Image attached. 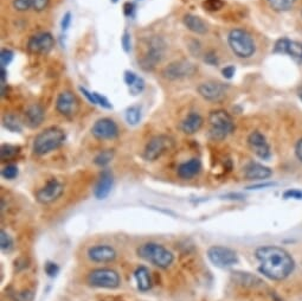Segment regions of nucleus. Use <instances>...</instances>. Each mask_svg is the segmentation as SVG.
Returning a JSON list of instances; mask_svg holds the SVG:
<instances>
[{"label":"nucleus","instance_id":"obj_44","mask_svg":"<svg viewBox=\"0 0 302 301\" xmlns=\"http://www.w3.org/2000/svg\"><path fill=\"white\" fill-rule=\"evenodd\" d=\"M235 72H236V69H235L234 65H228V67H225L222 70L223 76L228 80L232 79V77H234V75H235Z\"/></svg>","mask_w":302,"mask_h":301},{"label":"nucleus","instance_id":"obj_17","mask_svg":"<svg viewBox=\"0 0 302 301\" xmlns=\"http://www.w3.org/2000/svg\"><path fill=\"white\" fill-rule=\"evenodd\" d=\"M88 258L96 264H109L115 261L116 250L111 246L108 244H98L92 246L88 249Z\"/></svg>","mask_w":302,"mask_h":301},{"label":"nucleus","instance_id":"obj_18","mask_svg":"<svg viewBox=\"0 0 302 301\" xmlns=\"http://www.w3.org/2000/svg\"><path fill=\"white\" fill-rule=\"evenodd\" d=\"M275 53H287L292 59L297 62H302V43L290 41L288 38H281L274 46Z\"/></svg>","mask_w":302,"mask_h":301},{"label":"nucleus","instance_id":"obj_8","mask_svg":"<svg viewBox=\"0 0 302 301\" xmlns=\"http://www.w3.org/2000/svg\"><path fill=\"white\" fill-rule=\"evenodd\" d=\"M197 70H198V68H197L195 63L187 60H179L166 65L162 69L161 76L168 81H178L192 77L196 74Z\"/></svg>","mask_w":302,"mask_h":301},{"label":"nucleus","instance_id":"obj_35","mask_svg":"<svg viewBox=\"0 0 302 301\" xmlns=\"http://www.w3.org/2000/svg\"><path fill=\"white\" fill-rule=\"evenodd\" d=\"M145 89V81L144 79L138 76V79L135 80V82L129 86V92L131 95H139L141 94L142 91Z\"/></svg>","mask_w":302,"mask_h":301},{"label":"nucleus","instance_id":"obj_15","mask_svg":"<svg viewBox=\"0 0 302 301\" xmlns=\"http://www.w3.org/2000/svg\"><path fill=\"white\" fill-rule=\"evenodd\" d=\"M56 109L65 118H72L79 110V101L76 96L69 90L62 91L57 98Z\"/></svg>","mask_w":302,"mask_h":301},{"label":"nucleus","instance_id":"obj_30","mask_svg":"<svg viewBox=\"0 0 302 301\" xmlns=\"http://www.w3.org/2000/svg\"><path fill=\"white\" fill-rule=\"evenodd\" d=\"M113 158H114L113 150L111 149L102 150V152H100L98 156L95 157L94 163L98 166H101V167H104V166H107L111 160H113Z\"/></svg>","mask_w":302,"mask_h":301},{"label":"nucleus","instance_id":"obj_11","mask_svg":"<svg viewBox=\"0 0 302 301\" xmlns=\"http://www.w3.org/2000/svg\"><path fill=\"white\" fill-rule=\"evenodd\" d=\"M64 192V186L60 180L55 178L46 181L44 186L38 189L36 192V199L41 204H51L60 198Z\"/></svg>","mask_w":302,"mask_h":301},{"label":"nucleus","instance_id":"obj_14","mask_svg":"<svg viewBox=\"0 0 302 301\" xmlns=\"http://www.w3.org/2000/svg\"><path fill=\"white\" fill-rule=\"evenodd\" d=\"M197 90L201 98L210 102L220 101L226 95L225 84L216 82V81H207V82L200 83Z\"/></svg>","mask_w":302,"mask_h":301},{"label":"nucleus","instance_id":"obj_34","mask_svg":"<svg viewBox=\"0 0 302 301\" xmlns=\"http://www.w3.org/2000/svg\"><path fill=\"white\" fill-rule=\"evenodd\" d=\"M14 53L12 50L10 49H3L2 52H0V67L5 68L9 65L13 60Z\"/></svg>","mask_w":302,"mask_h":301},{"label":"nucleus","instance_id":"obj_22","mask_svg":"<svg viewBox=\"0 0 302 301\" xmlns=\"http://www.w3.org/2000/svg\"><path fill=\"white\" fill-rule=\"evenodd\" d=\"M44 118V109L40 105H32L25 110L24 120L26 126L30 127V128H37V127H40L43 123Z\"/></svg>","mask_w":302,"mask_h":301},{"label":"nucleus","instance_id":"obj_5","mask_svg":"<svg viewBox=\"0 0 302 301\" xmlns=\"http://www.w3.org/2000/svg\"><path fill=\"white\" fill-rule=\"evenodd\" d=\"M230 49L239 59H249L256 51V45L251 34L246 30L234 29L228 36Z\"/></svg>","mask_w":302,"mask_h":301},{"label":"nucleus","instance_id":"obj_24","mask_svg":"<svg viewBox=\"0 0 302 301\" xmlns=\"http://www.w3.org/2000/svg\"><path fill=\"white\" fill-rule=\"evenodd\" d=\"M134 277L137 281L138 289L140 292H148L152 288V276H150L149 269L145 266H140L135 269Z\"/></svg>","mask_w":302,"mask_h":301},{"label":"nucleus","instance_id":"obj_46","mask_svg":"<svg viewBox=\"0 0 302 301\" xmlns=\"http://www.w3.org/2000/svg\"><path fill=\"white\" fill-rule=\"evenodd\" d=\"M80 90L82 94L86 96V98L89 100V102L92 103V105H96V100H95V96H94V92H90L89 90H87L86 88L83 87H80Z\"/></svg>","mask_w":302,"mask_h":301},{"label":"nucleus","instance_id":"obj_1","mask_svg":"<svg viewBox=\"0 0 302 301\" xmlns=\"http://www.w3.org/2000/svg\"><path fill=\"white\" fill-rule=\"evenodd\" d=\"M259 262V272L274 281L287 279L295 268L292 255L284 248L276 246L259 247L255 252Z\"/></svg>","mask_w":302,"mask_h":301},{"label":"nucleus","instance_id":"obj_21","mask_svg":"<svg viewBox=\"0 0 302 301\" xmlns=\"http://www.w3.org/2000/svg\"><path fill=\"white\" fill-rule=\"evenodd\" d=\"M201 170V161L198 158H192L188 161H185V163L180 164L178 166V176L180 177L181 179L190 180L198 175Z\"/></svg>","mask_w":302,"mask_h":301},{"label":"nucleus","instance_id":"obj_10","mask_svg":"<svg viewBox=\"0 0 302 301\" xmlns=\"http://www.w3.org/2000/svg\"><path fill=\"white\" fill-rule=\"evenodd\" d=\"M174 146V140L168 136H156L147 142L145 150H144V158L147 161H154L159 158L167 153L169 149H172Z\"/></svg>","mask_w":302,"mask_h":301},{"label":"nucleus","instance_id":"obj_27","mask_svg":"<svg viewBox=\"0 0 302 301\" xmlns=\"http://www.w3.org/2000/svg\"><path fill=\"white\" fill-rule=\"evenodd\" d=\"M19 149L21 148H19L18 146L4 144L2 146V149H0V158H2V161H9L14 159L19 154V152H21Z\"/></svg>","mask_w":302,"mask_h":301},{"label":"nucleus","instance_id":"obj_39","mask_svg":"<svg viewBox=\"0 0 302 301\" xmlns=\"http://www.w3.org/2000/svg\"><path fill=\"white\" fill-rule=\"evenodd\" d=\"M50 0H32V9L37 12H42L49 6Z\"/></svg>","mask_w":302,"mask_h":301},{"label":"nucleus","instance_id":"obj_4","mask_svg":"<svg viewBox=\"0 0 302 301\" xmlns=\"http://www.w3.org/2000/svg\"><path fill=\"white\" fill-rule=\"evenodd\" d=\"M209 134L212 140L222 141L235 130V122L226 110H212L209 115Z\"/></svg>","mask_w":302,"mask_h":301},{"label":"nucleus","instance_id":"obj_20","mask_svg":"<svg viewBox=\"0 0 302 301\" xmlns=\"http://www.w3.org/2000/svg\"><path fill=\"white\" fill-rule=\"evenodd\" d=\"M272 175V170L258 163H249L244 168V176L248 180H266Z\"/></svg>","mask_w":302,"mask_h":301},{"label":"nucleus","instance_id":"obj_50","mask_svg":"<svg viewBox=\"0 0 302 301\" xmlns=\"http://www.w3.org/2000/svg\"><path fill=\"white\" fill-rule=\"evenodd\" d=\"M297 95H299V99L302 101V87L299 88V90H297Z\"/></svg>","mask_w":302,"mask_h":301},{"label":"nucleus","instance_id":"obj_42","mask_svg":"<svg viewBox=\"0 0 302 301\" xmlns=\"http://www.w3.org/2000/svg\"><path fill=\"white\" fill-rule=\"evenodd\" d=\"M123 77H125V82L128 87L131 86V84L135 82V80L138 79L137 74H135V72H133V71H130V70L125 71V76H123Z\"/></svg>","mask_w":302,"mask_h":301},{"label":"nucleus","instance_id":"obj_2","mask_svg":"<svg viewBox=\"0 0 302 301\" xmlns=\"http://www.w3.org/2000/svg\"><path fill=\"white\" fill-rule=\"evenodd\" d=\"M137 253L139 257H141L142 260L149 262V264H152L156 267L161 269H167L168 267H171L174 261V255L172 252H169L162 244L154 242H148L141 244L138 248Z\"/></svg>","mask_w":302,"mask_h":301},{"label":"nucleus","instance_id":"obj_6","mask_svg":"<svg viewBox=\"0 0 302 301\" xmlns=\"http://www.w3.org/2000/svg\"><path fill=\"white\" fill-rule=\"evenodd\" d=\"M166 44L165 42L159 37L150 38L148 43L146 44V49L141 59H139L141 68L146 71L153 70L165 57Z\"/></svg>","mask_w":302,"mask_h":301},{"label":"nucleus","instance_id":"obj_23","mask_svg":"<svg viewBox=\"0 0 302 301\" xmlns=\"http://www.w3.org/2000/svg\"><path fill=\"white\" fill-rule=\"evenodd\" d=\"M203 118L200 117V114L196 113V111H192L190 113L186 118L181 121L180 128L185 134H195L198 132L203 126Z\"/></svg>","mask_w":302,"mask_h":301},{"label":"nucleus","instance_id":"obj_41","mask_svg":"<svg viewBox=\"0 0 302 301\" xmlns=\"http://www.w3.org/2000/svg\"><path fill=\"white\" fill-rule=\"evenodd\" d=\"M121 44H122V48L125 50L126 52H129L131 46H130V36L129 33H123V36L121 38Z\"/></svg>","mask_w":302,"mask_h":301},{"label":"nucleus","instance_id":"obj_26","mask_svg":"<svg viewBox=\"0 0 302 301\" xmlns=\"http://www.w3.org/2000/svg\"><path fill=\"white\" fill-rule=\"evenodd\" d=\"M3 126L10 132L21 133L23 129V125L17 115L14 114H5L3 118Z\"/></svg>","mask_w":302,"mask_h":301},{"label":"nucleus","instance_id":"obj_43","mask_svg":"<svg viewBox=\"0 0 302 301\" xmlns=\"http://www.w3.org/2000/svg\"><path fill=\"white\" fill-rule=\"evenodd\" d=\"M71 24V13L70 12H67L63 15V19H62L61 22V26H62V30L65 31L69 29V26Z\"/></svg>","mask_w":302,"mask_h":301},{"label":"nucleus","instance_id":"obj_3","mask_svg":"<svg viewBox=\"0 0 302 301\" xmlns=\"http://www.w3.org/2000/svg\"><path fill=\"white\" fill-rule=\"evenodd\" d=\"M65 141V133L60 127L52 126L45 128L34 138L32 149L37 156H45L60 148Z\"/></svg>","mask_w":302,"mask_h":301},{"label":"nucleus","instance_id":"obj_25","mask_svg":"<svg viewBox=\"0 0 302 301\" xmlns=\"http://www.w3.org/2000/svg\"><path fill=\"white\" fill-rule=\"evenodd\" d=\"M184 25L196 34H205L207 32V25L203 19L196 14H185L183 18Z\"/></svg>","mask_w":302,"mask_h":301},{"label":"nucleus","instance_id":"obj_19","mask_svg":"<svg viewBox=\"0 0 302 301\" xmlns=\"http://www.w3.org/2000/svg\"><path fill=\"white\" fill-rule=\"evenodd\" d=\"M114 185V177L109 170H103L99 177L98 183L94 187V196L96 199L103 200L106 199L111 192Z\"/></svg>","mask_w":302,"mask_h":301},{"label":"nucleus","instance_id":"obj_36","mask_svg":"<svg viewBox=\"0 0 302 301\" xmlns=\"http://www.w3.org/2000/svg\"><path fill=\"white\" fill-rule=\"evenodd\" d=\"M44 271L49 277H56L58 273H60V266L55 264V262L48 261L44 266Z\"/></svg>","mask_w":302,"mask_h":301},{"label":"nucleus","instance_id":"obj_48","mask_svg":"<svg viewBox=\"0 0 302 301\" xmlns=\"http://www.w3.org/2000/svg\"><path fill=\"white\" fill-rule=\"evenodd\" d=\"M134 11V5L131 3H126L125 6H123V12H125L126 15H131V13H133Z\"/></svg>","mask_w":302,"mask_h":301},{"label":"nucleus","instance_id":"obj_49","mask_svg":"<svg viewBox=\"0 0 302 301\" xmlns=\"http://www.w3.org/2000/svg\"><path fill=\"white\" fill-rule=\"evenodd\" d=\"M274 183H265V184H257V185H253V186L248 187L249 190H259V189H266L269 186H274Z\"/></svg>","mask_w":302,"mask_h":301},{"label":"nucleus","instance_id":"obj_16","mask_svg":"<svg viewBox=\"0 0 302 301\" xmlns=\"http://www.w3.org/2000/svg\"><path fill=\"white\" fill-rule=\"evenodd\" d=\"M248 144H249L250 149L256 154V156L262 160H268L272 157V150L270 146L267 141L266 137L261 132L255 130L248 138Z\"/></svg>","mask_w":302,"mask_h":301},{"label":"nucleus","instance_id":"obj_37","mask_svg":"<svg viewBox=\"0 0 302 301\" xmlns=\"http://www.w3.org/2000/svg\"><path fill=\"white\" fill-rule=\"evenodd\" d=\"M13 7L19 12H25L32 7V0H13Z\"/></svg>","mask_w":302,"mask_h":301},{"label":"nucleus","instance_id":"obj_51","mask_svg":"<svg viewBox=\"0 0 302 301\" xmlns=\"http://www.w3.org/2000/svg\"><path fill=\"white\" fill-rule=\"evenodd\" d=\"M110 301H115V300H110Z\"/></svg>","mask_w":302,"mask_h":301},{"label":"nucleus","instance_id":"obj_12","mask_svg":"<svg viewBox=\"0 0 302 301\" xmlns=\"http://www.w3.org/2000/svg\"><path fill=\"white\" fill-rule=\"evenodd\" d=\"M55 46V38L49 32H40L30 37L28 49L34 55H46Z\"/></svg>","mask_w":302,"mask_h":301},{"label":"nucleus","instance_id":"obj_28","mask_svg":"<svg viewBox=\"0 0 302 301\" xmlns=\"http://www.w3.org/2000/svg\"><path fill=\"white\" fill-rule=\"evenodd\" d=\"M269 4V6L272 7L274 11L277 12H286L289 11L295 4V0H267Z\"/></svg>","mask_w":302,"mask_h":301},{"label":"nucleus","instance_id":"obj_45","mask_svg":"<svg viewBox=\"0 0 302 301\" xmlns=\"http://www.w3.org/2000/svg\"><path fill=\"white\" fill-rule=\"evenodd\" d=\"M204 61L206 62L207 64H210V65H216L217 63H218V60H217L216 53H215V52H212V51L207 52L206 55H205Z\"/></svg>","mask_w":302,"mask_h":301},{"label":"nucleus","instance_id":"obj_33","mask_svg":"<svg viewBox=\"0 0 302 301\" xmlns=\"http://www.w3.org/2000/svg\"><path fill=\"white\" fill-rule=\"evenodd\" d=\"M224 6H225V3L223 0H204L203 2V7L206 11H210V12L222 10Z\"/></svg>","mask_w":302,"mask_h":301},{"label":"nucleus","instance_id":"obj_29","mask_svg":"<svg viewBox=\"0 0 302 301\" xmlns=\"http://www.w3.org/2000/svg\"><path fill=\"white\" fill-rule=\"evenodd\" d=\"M126 120L130 126L138 125L141 120V110L140 107L131 106L126 110Z\"/></svg>","mask_w":302,"mask_h":301},{"label":"nucleus","instance_id":"obj_9","mask_svg":"<svg viewBox=\"0 0 302 301\" xmlns=\"http://www.w3.org/2000/svg\"><path fill=\"white\" fill-rule=\"evenodd\" d=\"M207 258L216 267L230 268L238 264V255L234 249L224 246H212L207 249Z\"/></svg>","mask_w":302,"mask_h":301},{"label":"nucleus","instance_id":"obj_40","mask_svg":"<svg viewBox=\"0 0 302 301\" xmlns=\"http://www.w3.org/2000/svg\"><path fill=\"white\" fill-rule=\"evenodd\" d=\"M285 199H302V191L297 190V189H290V190H287L284 194Z\"/></svg>","mask_w":302,"mask_h":301},{"label":"nucleus","instance_id":"obj_47","mask_svg":"<svg viewBox=\"0 0 302 301\" xmlns=\"http://www.w3.org/2000/svg\"><path fill=\"white\" fill-rule=\"evenodd\" d=\"M295 154H296L297 159H299L301 161V163H302V139H300V140L296 142V145H295Z\"/></svg>","mask_w":302,"mask_h":301},{"label":"nucleus","instance_id":"obj_38","mask_svg":"<svg viewBox=\"0 0 302 301\" xmlns=\"http://www.w3.org/2000/svg\"><path fill=\"white\" fill-rule=\"evenodd\" d=\"M94 96H95V100H96V105H100L101 107L106 108V109H111V108H113L111 103L109 102V100H108L106 96L101 95L96 91H94Z\"/></svg>","mask_w":302,"mask_h":301},{"label":"nucleus","instance_id":"obj_31","mask_svg":"<svg viewBox=\"0 0 302 301\" xmlns=\"http://www.w3.org/2000/svg\"><path fill=\"white\" fill-rule=\"evenodd\" d=\"M0 248L4 253H10L13 249V240L5 230L0 231Z\"/></svg>","mask_w":302,"mask_h":301},{"label":"nucleus","instance_id":"obj_7","mask_svg":"<svg viewBox=\"0 0 302 301\" xmlns=\"http://www.w3.org/2000/svg\"><path fill=\"white\" fill-rule=\"evenodd\" d=\"M87 283L91 287L115 289L120 286L121 279H120L119 273L114 269L98 268L88 274Z\"/></svg>","mask_w":302,"mask_h":301},{"label":"nucleus","instance_id":"obj_13","mask_svg":"<svg viewBox=\"0 0 302 301\" xmlns=\"http://www.w3.org/2000/svg\"><path fill=\"white\" fill-rule=\"evenodd\" d=\"M91 134L99 140H113L119 136V127L114 120L103 118L94 123L91 127Z\"/></svg>","mask_w":302,"mask_h":301},{"label":"nucleus","instance_id":"obj_32","mask_svg":"<svg viewBox=\"0 0 302 301\" xmlns=\"http://www.w3.org/2000/svg\"><path fill=\"white\" fill-rule=\"evenodd\" d=\"M18 176V167L14 164H7L2 170V177L6 180H13Z\"/></svg>","mask_w":302,"mask_h":301}]
</instances>
